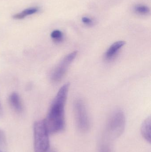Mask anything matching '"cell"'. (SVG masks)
Here are the masks:
<instances>
[{
    "label": "cell",
    "mask_w": 151,
    "mask_h": 152,
    "mask_svg": "<svg viewBox=\"0 0 151 152\" xmlns=\"http://www.w3.org/2000/svg\"><path fill=\"white\" fill-rule=\"evenodd\" d=\"M0 152H3L2 151H1V150L0 149Z\"/></svg>",
    "instance_id": "cell-16"
},
{
    "label": "cell",
    "mask_w": 151,
    "mask_h": 152,
    "mask_svg": "<svg viewBox=\"0 0 151 152\" xmlns=\"http://www.w3.org/2000/svg\"><path fill=\"white\" fill-rule=\"evenodd\" d=\"M135 10L137 13L141 14H148L150 12V9L149 7L142 4H137L135 7Z\"/></svg>",
    "instance_id": "cell-11"
},
{
    "label": "cell",
    "mask_w": 151,
    "mask_h": 152,
    "mask_svg": "<svg viewBox=\"0 0 151 152\" xmlns=\"http://www.w3.org/2000/svg\"><path fill=\"white\" fill-rule=\"evenodd\" d=\"M82 22L84 24H86V25H87V26H91L93 24V20L91 19L90 18H88V17H82Z\"/></svg>",
    "instance_id": "cell-13"
},
{
    "label": "cell",
    "mask_w": 151,
    "mask_h": 152,
    "mask_svg": "<svg viewBox=\"0 0 151 152\" xmlns=\"http://www.w3.org/2000/svg\"><path fill=\"white\" fill-rule=\"evenodd\" d=\"M38 11V8H35V7L28 8V9L24 10L20 13L15 14L13 16V18L15 19H22L28 15H32L34 13H35Z\"/></svg>",
    "instance_id": "cell-9"
},
{
    "label": "cell",
    "mask_w": 151,
    "mask_h": 152,
    "mask_svg": "<svg viewBox=\"0 0 151 152\" xmlns=\"http://www.w3.org/2000/svg\"><path fill=\"white\" fill-rule=\"evenodd\" d=\"M6 138L5 134L0 129V147H4L6 145Z\"/></svg>",
    "instance_id": "cell-12"
},
{
    "label": "cell",
    "mask_w": 151,
    "mask_h": 152,
    "mask_svg": "<svg viewBox=\"0 0 151 152\" xmlns=\"http://www.w3.org/2000/svg\"><path fill=\"white\" fill-rule=\"evenodd\" d=\"M70 84L66 83L59 90L51 104L46 118L43 120L49 134L62 132L65 127V107Z\"/></svg>",
    "instance_id": "cell-1"
},
{
    "label": "cell",
    "mask_w": 151,
    "mask_h": 152,
    "mask_svg": "<svg viewBox=\"0 0 151 152\" xmlns=\"http://www.w3.org/2000/svg\"><path fill=\"white\" fill-rule=\"evenodd\" d=\"M124 41H120L113 43L110 46L105 54V58L107 60H111L115 57L118 51L125 45Z\"/></svg>",
    "instance_id": "cell-6"
},
{
    "label": "cell",
    "mask_w": 151,
    "mask_h": 152,
    "mask_svg": "<svg viewBox=\"0 0 151 152\" xmlns=\"http://www.w3.org/2000/svg\"><path fill=\"white\" fill-rule=\"evenodd\" d=\"M3 115V109L1 105V103H0V117H1Z\"/></svg>",
    "instance_id": "cell-15"
},
{
    "label": "cell",
    "mask_w": 151,
    "mask_h": 152,
    "mask_svg": "<svg viewBox=\"0 0 151 152\" xmlns=\"http://www.w3.org/2000/svg\"><path fill=\"white\" fill-rule=\"evenodd\" d=\"M126 126V118L122 111L118 110L114 112L109 118L107 125V133L114 138L122 135Z\"/></svg>",
    "instance_id": "cell-3"
},
{
    "label": "cell",
    "mask_w": 151,
    "mask_h": 152,
    "mask_svg": "<svg viewBox=\"0 0 151 152\" xmlns=\"http://www.w3.org/2000/svg\"><path fill=\"white\" fill-rule=\"evenodd\" d=\"M141 133L144 139L148 142H151V118H147L143 122L141 127Z\"/></svg>",
    "instance_id": "cell-8"
},
{
    "label": "cell",
    "mask_w": 151,
    "mask_h": 152,
    "mask_svg": "<svg viewBox=\"0 0 151 152\" xmlns=\"http://www.w3.org/2000/svg\"><path fill=\"white\" fill-rule=\"evenodd\" d=\"M34 149L35 152H46L49 147V134L44 120L35 121L34 124Z\"/></svg>",
    "instance_id": "cell-2"
},
{
    "label": "cell",
    "mask_w": 151,
    "mask_h": 152,
    "mask_svg": "<svg viewBox=\"0 0 151 152\" xmlns=\"http://www.w3.org/2000/svg\"><path fill=\"white\" fill-rule=\"evenodd\" d=\"M77 55L76 51L72 52L67 54L60 61L51 74L50 78L52 82L56 83L61 80Z\"/></svg>",
    "instance_id": "cell-5"
},
{
    "label": "cell",
    "mask_w": 151,
    "mask_h": 152,
    "mask_svg": "<svg viewBox=\"0 0 151 152\" xmlns=\"http://www.w3.org/2000/svg\"><path fill=\"white\" fill-rule=\"evenodd\" d=\"M74 117L77 128L82 132H87L90 128L89 118L83 101L77 99L74 104Z\"/></svg>",
    "instance_id": "cell-4"
},
{
    "label": "cell",
    "mask_w": 151,
    "mask_h": 152,
    "mask_svg": "<svg viewBox=\"0 0 151 152\" xmlns=\"http://www.w3.org/2000/svg\"><path fill=\"white\" fill-rule=\"evenodd\" d=\"M9 103L12 108L17 113H21L23 110V104L18 94L13 93L9 96Z\"/></svg>",
    "instance_id": "cell-7"
},
{
    "label": "cell",
    "mask_w": 151,
    "mask_h": 152,
    "mask_svg": "<svg viewBox=\"0 0 151 152\" xmlns=\"http://www.w3.org/2000/svg\"><path fill=\"white\" fill-rule=\"evenodd\" d=\"M100 152H111L109 147L105 145H103L100 147Z\"/></svg>",
    "instance_id": "cell-14"
},
{
    "label": "cell",
    "mask_w": 151,
    "mask_h": 152,
    "mask_svg": "<svg viewBox=\"0 0 151 152\" xmlns=\"http://www.w3.org/2000/svg\"><path fill=\"white\" fill-rule=\"evenodd\" d=\"M51 37L52 40L56 43L62 42L64 38L63 33L60 30H55L51 33Z\"/></svg>",
    "instance_id": "cell-10"
}]
</instances>
